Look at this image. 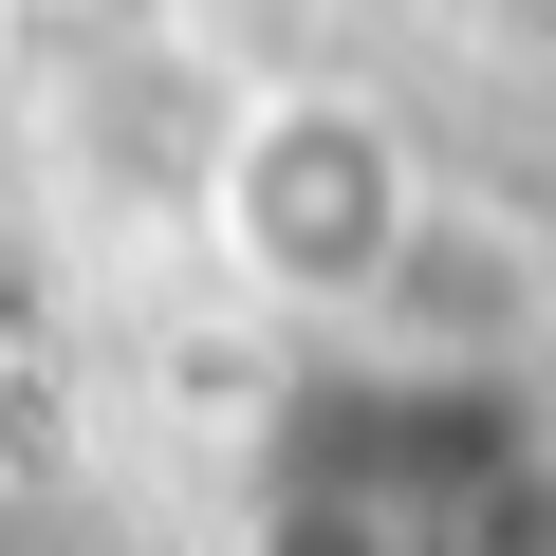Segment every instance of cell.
<instances>
[{
    "label": "cell",
    "mask_w": 556,
    "mask_h": 556,
    "mask_svg": "<svg viewBox=\"0 0 556 556\" xmlns=\"http://www.w3.org/2000/svg\"><path fill=\"white\" fill-rule=\"evenodd\" d=\"M223 556H556V408L519 353H316L260 408Z\"/></svg>",
    "instance_id": "obj_1"
},
{
    "label": "cell",
    "mask_w": 556,
    "mask_h": 556,
    "mask_svg": "<svg viewBox=\"0 0 556 556\" xmlns=\"http://www.w3.org/2000/svg\"><path fill=\"white\" fill-rule=\"evenodd\" d=\"M186 204H204V241L241 260V298L316 316V334H371V316H390V278H408L427 223H445L408 112L353 93V75H260V93H223Z\"/></svg>",
    "instance_id": "obj_2"
}]
</instances>
